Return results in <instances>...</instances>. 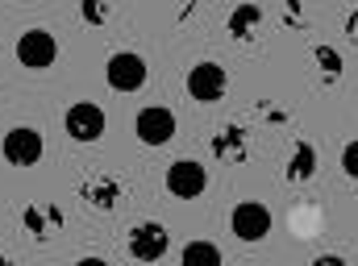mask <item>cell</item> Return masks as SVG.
Segmentation results:
<instances>
[{
  "mask_svg": "<svg viewBox=\"0 0 358 266\" xmlns=\"http://www.w3.org/2000/svg\"><path fill=\"white\" fill-rule=\"evenodd\" d=\"M104 80H108V88L113 91H142L146 88V80H150V67H146V59L142 54H134V50H117V54H108V63H104Z\"/></svg>",
  "mask_w": 358,
  "mask_h": 266,
  "instance_id": "cell-1",
  "label": "cell"
},
{
  "mask_svg": "<svg viewBox=\"0 0 358 266\" xmlns=\"http://www.w3.org/2000/svg\"><path fill=\"white\" fill-rule=\"evenodd\" d=\"M0 154L8 158V167H38L46 154V142L34 125H13L0 142Z\"/></svg>",
  "mask_w": 358,
  "mask_h": 266,
  "instance_id": "cell-2",
  "label": "cell"
},
{
  "mask_svg": "<svg viewBox=\"0 0 358 266\" xmlns=\"http://www.w3.org/2000/svg\"><path fill=\"white\" fill-rule=\"evenodd\" d=\"M104 125H108V117H104V108H100V104H92V100H76V104L63 112V129H67V138H71V142H80V146L100 142Z\"/></svg>",
  "mask_w": 358,
  "mask_h": 266,
  "instance_id": "cell-3",
  "label": "cell"
},
{
  "mask_svg": "<svg viewBox=\"0 0 358 266\" xmlns=\"http://www.w3.org/2000/svg\"><path fill=\"white\" fill-rule=\"evenodd\" d=\"M55 59H59V42H55L50 29L34 25V29H25V34L17 38V63H21V67L46 71V67H55Z\"/></svg>",
  "mask_w": 358,
  "mask_h": 266,
  "instance_id": "cell-4",
  "label": "cell"
},
{
  "mask_svg": "<svg viewBox=\"0 0 358 266\" xmlns=\"http://www.w3.org/2000/svg\"><path fill=\"white\" fill-rule=\"evenodd\" d=\"M229 233H234L238 242H246V246L263 242V237L271 233V208L267 204H259V200H242V204H234V212H229Z\"/></svg>",
  "mask_w": 358,
  "mask_h": 266,
  "instance_id": "cell-5",
  "label": "cell"
},
{
  "mask_svg": "<svg viewBox=\"0 0 358 266\" xmlns=\"http://www.w3.org/2000/svg\"><path fill=\"white\" fill-rule=\"evenodd\" d=\"M163 187L176 195V200H196L208 191V171L196 163V158H176L163 175Z\"/></svg>",
  "mask_w": 358,
  "mask_h": 266,
  "instance_id": "cell-6",
  "label": "cell"
},
{
  "mask_svg": "<svg viewBox=\"0 0 358 266\" xmlns=\"http://www.w3.org/2000/svg\"><path fill=\"white\" fill-rule=\"evenodd\" d=\"M171 250V233L159 221H142L129 229V258L134 263H159Z\"/></svg>",
  "mask_w": 358,
  "mask_h": 266,
  "instance_id": "cell-7",
  "label": "cell"
},
{
  "mask_svg": "<svg viewBox=\"0 0 358 266\" xmlns=\"http://www.w3.org/2000/svg\"><path fill=\"white\" fill-rule=\"evenodd\" d=\"M225 88H229V75H225V67L213 63V59H204V63H196V67L187 71V96L200 100V104H217V100L225 96Z\"/></svg>",
  "mask_w": 358,
  "mask_h": 266,
  "instance_id": "cell-8",
  "label": "cell"
},
{
  "mask_svg": "<svg viewBox=\"0 0 358 266\" xmlns=\"http://www.w3.org/2000/svg\"><path fill=\"white\" fill-rule=\"evenodd\" d=\"M134 133L142 146H167L176 138V112L171 108H159V104H146L134 121Z\"/></svg>",
  "mask_w": 358,
  "mask_h": 266,
  "instance_id": "cell-9",
  "label": "cell"
},
{
  "mask_svg": "<svg viewBox=\"0 0 358 266\" xmlns=\"http://www.w3.org/2000/svg\"><path fill=\"white\" fill-rule=\"evenodd\" d=\"M246 154H250V129L242 121H225L213 133V158L217 163H246Z\"/></svg>",
  "mask_w": 358,
  "mask_h": 266,
  "instance_id": "cell-10",
  "label": "cell"
},
{
  "mask_svg": "<svg viewBox=\"0 0 358 266\" xmlns=\"http://www.w3.org/2000/svg\"><path fill=\"white\" fill-rule=\"evenodd\" d=\"M80 195L88 200L96 212H113L117 204H121V179L108 175V171H96L80 183Z\"/></svg>",
  "mask_w": 358,
  "mask_h": 266,
  "instance_id": "cell-11",
  "label": "cell"
},
{
  "mask_svg": "<svg viewBox=\"0 0 358 266\" xmlns=\"http://www.w3.org/2000/svg\"><path fill=\"white\" fill-rule=\"evenodd\" d=\"M21 225H25V233H34L38 242H46V237H55L63 229V212L55 204H46V200H34V204L21 208Z\"/></svg>",
  "mask_w": 358,
  "mask_h": 266,
  "instance_id": "cell-12",
  "label": "cell"
},
{
  "mask_svg": "<svg viewBox=\"0 0 358 266\" xmlns=\"http://www.w3.org/2000/svg\"><path fill=\"white\" fill-rule=\"evenodd\" d=\"M259 25H263V8H259L255 0H242V4L229 13V21H225L229 38H238V42H255V38H259Z\"/></svg>",
  "mask_w": 358,
  "mask_h": 266,
  "instance_id": "cell-13",
  "label": "cell"
},
{
  "mask_svg": "<svg viewBox=\"0 0 358 266\" xmlns=\"http://www.w3.org/2000/svg\"><path fill=\"white\" fill-rule=\"evenodd\" d=\"M317 163H321V158H317V146L300 138V142L292 146V154H287V167H283V175L292 179V183H308V179L317 175Z\"/></svg>",
  "mask_w": 358,
  "mask_h": 266,
  "instance_id": "cell-14",
  "label": "cell"
},
{
  "mask_svg": "<svg viewBox=\"0 0 358 266\" xmlns=\"http://www.w3.org/2000/svg\"><path fill=\"white\" fill-rule=\"evenodd\" d=\"M313 63H317V71H321L325 84H338L342 71H346V59H342L334 46H313Z\"/></svg>",
  "mask_w": 358,
  "mask_h": 266,
  "instance_id": "cell-15",
  "label": "cell"
},
{
  "mask_svg": "<svg viewBox=\"0 0 358 266\" xmlns=\"http://www.w3.org/2000/svg\"><path fill=\"white\" fill-rule=\"evenodd\" d=\"M179 258H183L187 266H192V263H208V266H217L221 258H225V254H221V246H217V242H187V246L179 250Z\"/></svg>",
  "mask_w": 358,
  "mask_h": 266,
  "instance_id": "cell-16",
  "label": "cell"
},
{
  "mask_svg": "<svg viewBox=\"0 0 358 266\" xmlns=\"http://www.w3.org/2000/svg\"><path fill=\"white\" fill-rule=\"evenodd\" d=\"M113 8H117V0H80L84 25H108L113 21Z\"/></svg>",
  "mask_w": 358,
  "mask_h": 266,
  "instance_id": "cell-17",
  "label": "cell"
},
{
  "mask_svg": "<svg viewBox=\"0 0 358 266\" xmlns=\"http://www.w3.org/2000/svg\"><path fill=\"white\" fill-rule=\"evenodd\" d=\"M342 171L350 179H358V142H346L342 146Z\"/></svg>",
  "mask_w": 358,
  "mask_h": 266,
  "instance_id": "cell-18",
  "label": "cell"
},
{
  "mask_svg": "<svg viewBox=\"0 0 358 266\" xmlns=\"http://www.w3.org/2000/svg\"><path fill=\"white\" fill-rule=\"evenodd\" d=\"M255 108H259V117H263V121H271V125H287V112H283V108H275L271 100H259Z\"/></svg>",
  "mask_w": 358,
  "mask_h": 266,
  "instance_id": "cell-19",
  "label": "cell"
},
{
  "mask_svg": "<svg viewBox=\"0 0 358 266\" xmlns=\"http://www.w3.org/2000/svg\"><path fill=\"white\" fill-rule=\"evenodd\" d=\"M283 17L287 25H304V0H283Z\"/></svg>",
  "mask_w": 358,
  "mask_h": 266,
  "instance_id": "cell-20",
  "label": "cell"
},
{
  "mask_svg": "<svg viewBox=\"0 0 358 266\" xmlns=\"http://www.w3.org/2000/svg\"><path fill=\"white\" fill-rule=\"evenodd\" d=\"M346 38H350V42L358 46V8L350 13V17H346Z\"/></svg>",
  "mask_w": 358,
  "mask_h": 266,
  "instance_id": "cell-21",
  "label": "cell"
},
{
  "mask_svg": "<svg viewBox=\"0 0 358 266\" xmlns=\"http://www.w3.org/2000/svg\"><path fill=\"white\" fill-rule=\"evenodd\" d=\"M192 13H196V0H183V4H179V21H187Z\"/></svg>",
  "mask_w": 358,
  "mask_h": 266,
  "instance_id": "cell-22",
  "label": "cell"
},
{
  "mask_svg": "<svg viewBox=\"0 0 358 266\" xmlns=\"http://www.w3.org/2000/svg\"><path fill=\"white\" fill-rule=\"evenodd\" d=\"M317 266H342V258H338V254H321V258H317Z\"/></svg>",
  "mask_w": 358,
  "mask_h": 266,
  "instance_id": "cell-23",
  "label": "cell"
}]
</instances>
